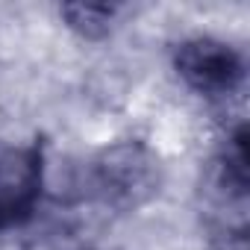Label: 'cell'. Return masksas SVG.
<instances>
[{
    "instance_id": "obj_3",
    "label": "cell",
    "mask_w": 250,
    "mask_h": 250,
    "mask_svg": "<svg viewBox=\"0 0 250 250\" xmlns=\"http://www.w3.org/2000/svg\"><path fill=\"white\" fill-rule=\"evenodd\" d=\"M94 186L106 203H115L121 209L130 206L136 209L159 186L156 159L142 145H118L97 159Z\"/></svg>"
},
{
    "instance_id": "obj_1",
    "label": "cell",
    "mask_w": 250,
    "mask_h": 250,
    "mask_svg": "<svg viewBox=\"0 0 250 250\" xmlns=\"http://www.w3.org/2000/svg\"><path fill=\"white\" fill-rule=\"evenodd\" d=\"M44 188V150L39 142L0 139V232L33 221Z\"/></svg>"
},
{
    "instance_id": "obj_4",
    "label": "cell",
    "mask_w": 250,
    "mask_h": 250,
    "mask_svg": "<svg viewBox=\"0 0 250 250\" xmlns=\"http://www.w3.org/2000/svg\"><path fill=\"white\" fill-rule=\"evenodd\" d=\"M65 18V27L74 30L83 39H103L112 30V21L118 15L115 6H91V3H65L59 9Z\"/></svg>"
},
{
    "instance_id": "obj_2",
    "label": "cell",
    "mask_w": 250,
    "mask_h": 250,
    "mask_svg": "<svg viewBox=\"0 0 250 250\" xmlns=\"http://www.w3.org/2000/svg\"><path fill=\"white\" fill-rule=\"evenodd\" d=\"M177 77L203 97H227L244 83V59L235 47L212 36H191L174 47Z\"/></svg>"
}]
</instances>
